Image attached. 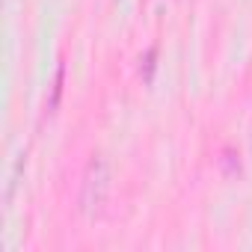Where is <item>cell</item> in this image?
Listing matches in <instances>:
<instances>
[{
	"instance_id": "obj_3",
	"label": "cell",
	"mask_w": 252,
	"mask_h": 252,
	"mask_svg": "<svg viewBox=\"0 0 252 252\" xmlns=\"http://www.w3.org/2000/svg\"><path fill=\"white\" fill-rule=\"evenodd\" d=\"M143 63H146V74H143V77H146V80H152V68H155V51H149Z\"/></svg>"
},
{
	"instance_id": "obj_2",
	"label": "cell",
	"mask_w": 252,
	"mask_h": 252,
	"mask_svg": "<svg viewBox=\"0 0 252 252\" xmlns=\"http://www.w3.org/2000/svg\"><path fill=\"white\" fill-rule=\"evenodd\" d=\"M63 77H65V65H60L57 68V80H54V98H51V110L57 107V101H60V92H63Z\"/></svg>"
},
{
	"instance_id": "obj_1",
	"label": "cell",
	"mask_w": 252,
	"mask_h": 252,
	"mask_svg": "<svg viewBox=\"0 0 252 252\" xmlns=\"http://www.w3.org/2000/svg\"><path fill=\"white\" fill-rule=\"evenodd\" d=\"M107 190H110V169L101 158H95L86 166L83 175V193H80V205L86 214H98L101 205L107 202Z\"/></svg>"
}]
</instances>
